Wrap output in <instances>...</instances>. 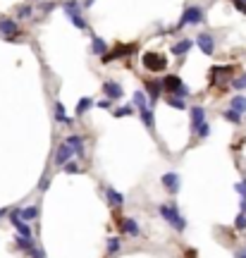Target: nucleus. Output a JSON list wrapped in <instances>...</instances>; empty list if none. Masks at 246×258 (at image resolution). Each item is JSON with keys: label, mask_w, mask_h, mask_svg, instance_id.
<instances>
[{"label": "nucleus", "mask_w": 246, "mask_h": 258, "mask_svg": "<svg viewBox=\"0 0 246 258\" xmlns=\"http://www.w3.org/2000/svg\"><path fill=\"white\" fill-rule=\"evenodd\" d=\"M158 213H160V217H163V220L170 225V227H172V230H177V232L187 230V220L182 217L177 204H163V206H158Z\"/></svg>", "instance_id": "1"}, {"label": "nucleus", "mask_w": 246, "mask_h": 258, "mask_svg": "<svg viewBox=\"0 0 246 258\" xmlns=\"http://www.w3.org/2000/svg\"><path fill=\"white\" fill-rule=\"evenodd\" d=\"M203 22V10H201V5H189L182 17H179V22L172 27V31H179V29L184 27H196V24H201Z\"/></svg>", "instance_id": "2"}, {"label": "nucleus", "mask_w": 246, "mask_h": 258, "mask_svg": "<svg viewBox=\"0 0 246 258\" xmlns=\"http://www.w3.org/2000/svg\"><path fill=\"white\" fill-rule=\"evenodd\" d=\"M163 84H165V91H167V94L182 96V98H187V96H189V86L182 82V77H177V74H170V77H165Z\"/></svg>", "instance_id": "3"}, {"label": "nucleus", "mask_w": 246, "mask_h": 258, "mask_svg": "<svg viewBox=\"0 0 246 258\" xmlns=\"http://www.w3.org/2000/svg\"><path fill=\"white\" fill-rule=\"evenodd\" d=\"M141 62L148 72H165V67H167V57L163 53H144Z\"/></svg>", "instance_id": "4"}, {"label": "nucleus", "mask_w": 246, "mask_h": 258, "mask_svg": "<svg viewBox=\"0 0 246 258\" xmlns=\"http://www.w3.org/2000/svg\"><path fill=\"white\" fill-rule=\"evenodd\" d=\"M0 34H2L7 41H14V39L19 36V24H17V19L0 17Z\"/></svg>", "instance_id": "5"}, {"label": "nucleus", "mask_w": 246, "mask_h": 258, "mask_svg": "<svg viewBox=\"0 0 246 258\" xmlns=\"http://www.w3.org/2000/svg\"><path fill=\"white\" fill-rule=\"evenodd\" d=\"M146 94H148V101H150V108L158 103V98H160V94L165 91V84L160 82V79H146Z\"/></svg>", "instance_id": "6"}, {"label": "nucleus", "mask_w": 246, "mask_h": 258, "mask_svg": "<svg viewBox=\"0 0 246 258\" xmlns=\"http://www.w3.org/2000/svg\"><path fill=\"white\" fill-rule=\"evenodd\" d=\"M115 220H117V225H120V230H122L124 234H129V237H139V234H141V227H139V222L134 220V217L115 215Z\"/></svg>", "instance_id": "7"}, {"label": "nucleus", "mask_w": 246, "mask_h": 258, "mask_svg": "<svg viewBox=\"0 0 246 258\" xmlns=\"http://www.w3.org/2000/svg\"><path fill=\"white\" fill-rule=\"evenodd\" d=\"M72 155H74L72 146H69L67 141H62V144L55 149V165H57V167H62L65 163H69V160H72Z\"/></svg>", "instance_id": "8"}, {"label": "nucleus", "mask_w": 246, "mask_h": 258, "mask_svg": "<svg viewBox=\"0 0 246 258\" xmlns=\"http://www.w3.org/2000/svg\"><path fill=\"white\" fill-rule=\"evenodd\" d=\"M160 184L167 189V194H177L179 187H182V179H179L177 172H165V175L160 177Z\"/></svg>", "instance_id": "9"}, {"label": "nucleus", "mask_w": 246, "mask_h": 258, "mask_svg": "<svg viewBox=\"0 0 246 258\" xmlns=\"http://www.w3.org/2000/svg\"><path fill=\"white\" fill-rule=\"evenodd\" d=\"M196 46L201 48V53L203 55L215 53V39H213L210 34H198V36H196Z\"/></svg>", "instance_id": "10"}, {"label": "nucleus", "mask_w": 246, "mask_h": 258, "mask_svg": "<svg viewBox=\"0 0 246 258\" xmlns=\"http://www.w3.org/2000/svg\"><path fill=\"white\" fill-rule=\"evenodd\" d=\"M100 89H103V94L108 96L110 101H120V98H122V86H120V84L117 82H112V79H108V82H103V86H100Z\"/></svg>", "instance_id": "11"}, {"label": "nucleus", "mask_w": 246, "mask_h": 258, "mask_svg": "<svg viewBox=\"0 0 246 258\" xmlns=\"http://www.w3.org/2000/svg\"><path fill=\"white\" fill-rule=\"evenodd\" d=\"M234 72V65H227V67H213L210 69V79H213V86L215 84H225V82H230V79H225L227 74H232Z\"/></svg>", "instance_id": "12"}, {"label": "nucleus", "mask_w": 246, "mask_h": 258, "mask_svg": "<svg viewBox=\"0 0 246 258\" xmlns=\"http://www.w3.org/2000/svg\"><path fill=\"white\" fill-rule=\"evenodd\" d=\"M203 124H205L203 105H194V108H192V132L196 134V132H198V127H203Z\"/></svg>", "instance_id": "13"}, {"label": "nucleus", "mask_w": 246, "mask_h": 258, "mask_svg": "<svg viewBox=\"0 0 246 258\" xmlns=\"http://www.w3.org/2000/svg\"><path fill=\"white\" fill-rule=\"evenodd\" d=\"M65 141H67L69 146H72V151H74V155H79V158H84V139L79 134H69L67 139H65Z\"/></svg>", "instance_id": "14"}, {"label": "nucleus", "mask_w": 246, "mask_h": 258, "mask_svg": "<svg viewBox=\"0 0 246 258\" xmlns=\"http://www.w3.org/2000/svg\"><path fill=\"white\" fill-rule=\"evenodd\" d=\"M132 51H134V46H117V48H115V51H112L110 55H103V62L108 65V62H112L115 57H122V55H129Z\"/></svg>", "instance_id": "15"}, {"label": "nucleus", "mask_w": 246, "mask_h": 258, "mask_svg": "<svg viewBox=\"0 0 246 258\" xmlns=\"http://www.w3.org/2000/svg\"><path fill=\"white\" fill-rule=\"evenodd\" d=\"M194 43H196V41H192V39H182V41L172 43V53H175V55H184V53H189V51L194 48Z\"/></svg>", "instance_id": "16"}, {"label": "nucleus", "mask_w": 246, "mask_h": 258, "mask_svg": "<svg viewBox=\"0 0 246 258\" xmlns=\"http://www.w3.org/2000/svg\"><path fill=\"white\" fill-rule=\"evenodd\" d=\"M105 194H108V201H110V206H115V208H122V204H124V196L120 194V191L115 189V187H108L105 189Z\"/></svg>", "instance_id": "17"}, {"label": "nucleus", "mask_w": 246, "mask_h": 258, "mask_svg": "<svg viewBox=\"0 0 246 258\" xmlns=\"http://www.w3.org/2000/svg\"><path fill=\"white\" fill-rule=\"evenodd\" d=\"M132 101H134V105H137L139 110H144V108H150V101H148V96H146V91H134V96H132Z\"/></svg>", "instance_id": "18"}, {"label": "nucleus", "mask_w": 246, "mask_h": 258, "mask_svg": "<svg viewBox=\"0 0 246 258\" xmlns=\"http://www.w3.org/2000/svg\"><path fill=\"white\" fill-rule=\"evenodd\" d=\"M105 51H108V43L103 41L100 36H94V41H91V53L100 55V57H103V55H105Z\"/></svg>", "instance_id": "19"}, {"label": "nucleus", "mask_w": 246, "mask_h": 258, "mask_svg": "<svg viewBox=\"0 0 246 258\" xmlns=\"http://www.w3.org/2000/svg\"><path fill=\"white\" fill-rule=\"evenodd\" d=\"M14 244L19 246L22 251H29V254L34 251V242H31V237H24V234H17V237H14Z\"/></svg>", "instance_id": "20"}, {"label": "nucleus", "mask_w": 246, "mask_h": 258, "mask_svg": "<svg viewBox=\"0 0 246 258\" xmlns=\"http://www.w3.org/2000/svg\"><path fill=\"white\" fill-rule=\"evenodd\" d=\"M55 122H60V124H72L74 122L72 117H67V112H65V108H62V103L55 105Z\"/></svg>", "instance_id": "21"}, {"label": "nucleus", "mask_w": 246, "mask_h": 258, "mask_svg": "<svg viewBox=\"0 0 246 258\" xmlns=\"http://www.w3.org/2000/svg\"><path fill=\"white\" fill-rule=\"evenodd\" d=\"M230 108L244 115V112H246V96H242V94H239V96H234L232 101H230Z\"/></svg>", "instance_id": "22"}, {"label": "nucleus", "mask_w": 246, "mask_h": 258, "mask_svg": "<svg viewBox=\"0 0 246 258\" xmlns=\"http://www.w3.org/2000/svg\"><path fill=\"white\" fill-rule=\"evenodd\" d=\"M19 215L24 217V220H36L39 217V206H27V208H19Z\"/></svg>", "instance_id": "23"}, {"label": "nucleus", "mask_w": 246, "mask_h": 258, "mask_svg": "<svg viewBox=\"0 0 246 258\" xmlns=\"http://www.w3.org/2000/svg\"><path fill=\"white\" fill-rule=\"evenodd\" d=\"M139 117H141V122L146 124L148 129H153V108H144V110H139Z\"/></svg>", "instance_id": "24"}, {"label": "nucleus", "mask_w": 246, "mask_h": 258, "mask_svg": "<svg viewBox=\"0 0 246 258\" xmlns=\"http://www.w3.org/2000/svg\"><path fill=\"white\" fill-rule=\"evenodd\" d=\"M122 251V242H120V237H110L108 239V254L110 256H117Z\"/></svg>", "instance_id": "25"}, {"label": "nucleus", "mask_w": 246, "mask_h": 258, "mask_svg": "<svg viewBox=\"0 0 246 258\" xmlns=\"http://www.w3.org/2000/svg\"><path fill=\"white\" fill-rule=\"evenodd\" d=\"M67 17L72 19V24H74L77 29H82V31H86V29H89V22H86V19H84L79 12H72V14H67Z\"/></svg>", "instance_id": "26"}, {"label": "nucleus", "mask_w": 246, "mask_h": 258, "mask_svg": "<svg viewBox=\"0 0 246 258\" xmlns=\"http://www.w3.org/2000/svg\"><path fill=\"white\" fill-rule=\"evenodd\" d=\"M167 105H170V108H177V110H184V108H187L184 98H182V96H175V94L167 96Z\"/></svg>", "instance_id": "27"}, {"label": "nucleus", "mask_w": 246, "mask_h": 258, "mask_svg": "<svg viewBox=\"0 0 246 258\" xmlns=\"http://www.w3.org/2000/svg\"><path fill=\"white\" fill-rule=\"evenodd\" d=\"M222 117L227 120V122H232V124H242V112H237V110H225L222 112Z\"/></svg>", "instance_id": "28"}, {"label": "nucleus", "mask_w": 246, "mask_h": 258, "mask_svg": "<svg viewBox=\"0 0 246 258\" xmlns=\"http://www.w3.org/2000/svg\"><path fill=\"white\" fill-rule=\"evenodd\" d=\"M91 105H96V103H94L91 98H82V101L77 103V115H79V117H82V115H86V112H89V108H91Z\"/></svg>", "instance_id": "29"}, {"label": "nucleus", "mask_w": 246, "mask_h": 258, "mask_svg": "<svg viewBox=\"0 0 246 258\" xmlns=\"http://www.w3.org/2000/svg\"><path fill=\"white\" fill-rule=\"evenodd\" d=\"M62 170H65L67 175H79V172H82V167H79V165H77V163H72V160L62 165Z\"/></svg>", "instance_id": "30"}, {"label": "nucleus", "mask_w": 246, "mask_h": 258, "mask_svg": "<svg viewBox=\"0 0 246 258\" xmlns=\"http://www.w3.org/2000/svg\"><path fill=\"white\" fill-rule=\"evenodd\" d=\"M234 227H237V230H246V213L244 210L234 217Z\"/></svg>", "instance_id": "31"}, {"label": "nucleus", "mask_w": 246, "mask_h": 258, "mask_svg": "<svg viewBox=\"0 0 246 258\" xmlns=\"http://www.w3.org/2000/svg\"><path fill=\"white\" fill-rule=\"evenodd\" d=\"M232 86L237 89V91H244V89H246V72L239 77V79H232Z\"/></svg>", "instance_id": "32"}, {"label": "nucleus", "mask_w": 246, "mask_h": 258, "mask_svg": "<svg viewBox=\"0 0 246 258\" xmlns=\"http://www.w3.org/2000/svg\"><path fill=\"white\" fill-rule=\"evenodd\" d=\"M196 136H198V139H208V136H210V124L205 122L203 127H198V132H196Z\"/></svg>", "instance_id": "33"}, {"label": "nucleus", "mask_w": 246, "mask_h": 258, "mask_svg": "<svg viewBox=\"0 0 246 258\" xmlns=\"http://www.w3.org/2000/svg\"><path fill=\"white\" fill-rule=\"evenodd\" d=\"M234 191L242 196V199H246V179H242V182H237L234 184Z\"/></svg>", "instance_id": "34"}, {"label": "nucleus", "mask_w": 246, "mask_h": 258, "mask_svg": "<svg viewBox=\"0 0 246 258\" xmlns=\"http://www.w3.org/2000/svg\"><path fill=\"white\" fill-rule=\"evenodd\" d=\"M129 115H132V108L129 105H122V108L115 110V117H129Z\"/></svg>", "instance_id": "35"}, {"label": "nucleus", "mask_w": 246, "mask_h": 258, "mask_svg": "<svg viewBox=\"0 0 246 258\" xmlns=\"http://www.w3.org/2000/svg\"><path fill=\"white\" fill-rule=\"evenodd\" d=\"M17 17H19V19H27V17H31V5H24V7H19Z\"/></svg>", "instance_id": "36"}, {"label": "nucleus", "mask_w": 246, "mask_h": 258, "mask_svg": "<svg viewBox=\"0 0 246 258\" xmlns=\"http://www.w3.org/2000/svg\"><path fill=\"white\" fill-rule=\"evenodd\" d=\"M96 105H98V108H103V110H108V108H112V101L105 96L103 101H96Z\"/></svg>", "instance_id": "37"}, {"label": "nucleus", "mask_w": 246, "mask_h": 258, "mask_svg": "<svg viewBox=\"0 0 246 258\" xmlns=\"http://www.w3.org/2000/svg\"><path fill=\"white\" fill-rule=\"evenodd\" d=\"M48 184H50V177H43L41 182H39V189L46 191V189H48Z\"/></svg>", "instance_id": "38"}, {"label": "nucleus", "mask_w": 246, "mask_h": 258, "mask_svg": "<svg viewBox=\"0 0 246 258\" xmlns=\"http://www.w3.org/2000/svg\"><path fill=\"white\" fill-rule=\"evenodd\" d=\"M31 258H46V254H43L41 249H34V251H31Z\"/></svg>", "instance_id": "39"}, {"label": "nucleus", "mask_w": 246, "mask_h": 258, "mask_svg": "<svg viewBox=\"0 0 246 258\" xmlns=\"http://www.w3.org/2000/svg\"><path fill=\"white\" fill-rule=\"evenodd\" d=\"M234 258H246V249H239V251H234Z\"/></svg>", "instance_id": "40"}, {"label": "nucleus", "mask_w": 246, "mask_h": 258, "mask_svg": "<svg viewBox=\"0 0 246 258\" xmlns=\"http://www.w3.org/2000/svg\"><path fill=\"white\" fill-rule=\"evenodd\" d=\"M82 7H94V0H84Z\"/></svg>", "instance_id": "41"}, {"label": "nucleus", "mask_w": 246, "mask_h": 258, "mask_svg": "<svg viewBox=\"0 0 246 258\" xmlns=\"http://www.w3.org/2000/svg\"><path fill=\"white\" fill-rule=\"evenodd\" d=\"M7 213H10V210H5V208H0V217H2V215H7Z\"/></svg>", "instance_id": "42"}, {"label": "nucleus", "mask_w": 246, "mask_h": 258, "mask_svg": "<svg viewBox=\"0 0 246 258\" xmlns=\"http://www.w3.org/2000/svg\"><path fill=\"white\" fill-rule=\"evenodd\" d=\"M232 2H246V0H232Z\"/></svg>", "instance_id": "43"}]
</instances>
